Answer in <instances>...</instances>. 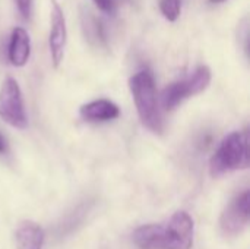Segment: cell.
<instances>
[{
    "instance_id": "1",
    "label": "cell",
    "mask_w": 250,
    "mask_h": 249,
    "mask_svg": "<svg viewBox=\"0 0 250 249\" xmlns=\"http://www.w3.org/2000/svg\"><path fill=\"white\" fill-rule=\"evenodd\" d=\"M133 242L141 249H190L193 220L186 211H177L163 225L138 227L133 232Z\"/></svg>"
},
{
    "instance_id": "2",
    "label": "cell",
    "mask_w": 250,
    "mask_h": 249,
    "mask_svg": "<svg viewBox=\"0 0 250 249\" xmlns=\"http://www.w3.org/2000/svg\"><path fill=\"white\" fill-rule=\"evenodd\" d=\"M129 88L139 114V119L145 128L154 134L163 132V116L158 104L154 76L149 70L144 69L136 72L129 79Z\"/></svg>"
},
{
    "instance_id": "3",
    "label": "cell",
    "mask_w": 250,
    "mask_h": 249,
    "mask_svg": "<svg viewBox=\"0 0 250 249\" xmlns=\"http://www.w3.org/2000/svg\"><path fill=\"white\" fill-rule=\"evenodd\" d=\"M249 135L248 132H231L220 144L209 161V172L214 178L231 170L249 167Z\"/></svg>"
},
{
    "instance_id": "4",
    "label": "cell",
    "mask_w": 250,
    "mask_h": 249,
    "mask_svg": "<svg viewBox=\"0 0 250 249\" xmlns=\"http://www.w3.org/2000/svg\"><path fill=\"white\" fill-rule=\"evenodd\" d=\"M211 69L208 66H199L189 78L176 81L164 88L161 92V106L167 110H174L186 98L204 92L211 84Z\"/></svg>"
},
{
    "instance_id": "5",
    "label": "cell",
    "mask_w": 250,
    "mask_h": 249,
    "mask_svg": "<svg viewBox=\"0 0 250 249\" xmlns=\"http://www.w3.org/2000/svg\"><path fill=\"white\" fill-rule=\"evenodd\" d=\"M0 117L18 129H25L28 126L22 91L19 84L10 76L6 78L0 87Z\"/></svg>"
},
{
    "instance_id": "6",
    "label": "cell",
    "mask_w": 250,
    "mask_h": 249,
    "mask_svg": "<svg viewBox=\"0 0 250 249\" xmlns=\"http://www.w3.org/2000/svg\"><path fill=\"white\" fill-rule=\"evenodd\" d=\"M67 41V26L64 13L57 3V0H51V12H50V34H48V47L51 54V62L54 68H59L63 57Z\"/></svg>"
},
{
    "instance_id": "7",
    "label": "cell",
    "mask_w": 250,
    "mask_h": 249,
    "mask_svg": "<svg viewBox=\"0 0 250 249\" xmlns=\"http://www.w3.org/2000/svg\"><path fill=\"white\" fill-rule=\"evenodd\" d=\"M249 200V191H246L231 201V204L224 210L220 219V227L226 235L236 236L248 226L250 216Z\"/></svg>"
},
{
    "instance_id": "8",
    "label": "cell",
    "mask_w": 250,
    "mask_h": 249,
    "mask_svg": "<svg viewBox=\"0 0 250 249\" xmlns=\"http://www.w3.org/2000/svg\"><path fill=\"white\" fill-rule=\"evenodd\" d=\"M29 54H31V38L28 32L22 26H15L9 38V47H7L9 62L16 68H22L26 65Z\"/></svg>"
},
{
    "instance_id": "9",
    "label": "cell",
    "mask_w": 250,
    "mask_h": 249,
    "mask_svg": "<svg viewBox=\"0 0 250 249\" xmlns=\"http://www.w3.org/2000/svg\"><path fill=\"white\" fill-rule=\"evenodd\" d=\"M79 114L86 122H108L114 120L120 114V109L110 100H95L81 107Z\"/></svg>"
},
{
    "instance_id": "10",
    "label": "cell",
    "mask_w": 250,
    "mask_h": 249,
    "mask_svg": "<svg viewBox=\"0 0 250 249\" xmlns=\"http://www.w3.org/2000/svg\"><path fill=\"white\" fill-rule=\"evenodd\" d=\"M18 249H42L44 232L34 222H22L15 233Z\"/></svg>"
},
{
    "instance_id": "11",
    "label": "cell",
    "mask_w": 250,
    "mask_h": 249,
    "mask_svg": "<svg viewBox=\"0 0 250 249\" xmlns=\"http://www.w3.org/2000/svg\"><path fill=\"white\" fill-rule=\"evenodd\" d=\"M160 10L167 21L174 22L182 13V0H160Z\"/></svg>"
},
{
    "instance_id": "12",
    "label": "cell",
    "mask_w": 250,
    "mask_h": 249,
    "mask_svg": "<svg viewBox=\"0 0 250 249\" xmlns=\"http://www.w3.org/2000/svg\"><path fill=\"white\" fill-rule=\"evenodd\" d=\"M86 34L88 37L97 43V44H105V34H104V29H103V25L100 21H97L95 18H91V22L89 25H86Z\"/></svg>"
},
{
    "instance_id": "13",
    "label": "cell",
    "mask_w": 250,
    "mask_h": 249,
    "mask_svg": "<svg viewBox=\"0 0 250 249\" xmlns=\"http://www.w3.org/2000/svg\"><path fill=\"white\" fill-rule=\"evenodd\" d=\"M16 7H18V12L21 13V16L23 19H31V15H32V0H13Z\"/></svg>"
},
{
    "instance_id": "14",
    "label": "cell",
    "mask_w": 250,
    "mask_h": 249,
    "mask_svg": "<svg viewBox=\"0 0 250 249\" xmlns=\"http://www.w3.org/2000/svg\"><path fill=\"white\" fill-rule=\"evenodd\" d=\"M92 3L104 13H111L116 9V1L114 0H92Z\"/></svg>"
},
{
    "instance_id": "15",
    "label": "cell",
    "mask_w": 250,
    "mask_h": 249,
    "mask_svg": "<svg viewBox=\"0 0 250 249\" xmlns=\"http://www.w3.org/2000/svg\"><path fill=\"white\" fill-rule=\"evenodd\" d=\"M6 153H7V142L0 134V154H6Z\"/></svg>"
},
{
    "instance_id": "16",
    "label": "cell",
    "mask_w": 250,
    "mask_h": 249,
    "mask_svg": "<svg viewBox=\"0 0 250 249\" xmlns=\"http://www.w3.org/2000/svg\"><path fill=\"white\" fill-rule=\"evenodd\" d=\"M211 3H221V1H224V0H209Z\"/></svg>"
}]
</instances>
